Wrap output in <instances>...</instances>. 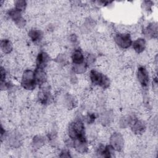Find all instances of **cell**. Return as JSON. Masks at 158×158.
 Here are the masks:
<instances>
[{
	"instance_id": "cell-2",
	"label": "cell",
	"mask_w": 158,
	"mask_h": 158,
	"mask_svg": "<svg viewBox=\"0 0 158 158\" xmlns=\"http://www.w3.org/2000/svg\"><path fill=\"white\" fill-rule=\"evenodd\" d=\"M21 85L24 89L28 90L33 89L36 85L34 72L31 70H26L24 71L22 77Z\"/></svg>"
},
{
	"instance_id": "cell-1",
	"label": "cell",
	"mask_w": 158,
	"mask_h": 158,
	"mask_svg": "<svg viewBox=\"0 0 158 158\" xmlns=\"http://www.w3.org/2000/svg\"><path fill=\"white\" fill-rule=\"evenodd\" d=\"M68 133L69 137L73 140L86 139L84 125L80 120H75L69 124Z\"/></svg>"
},
{
	"instance_id": "cell-5",
	"label": "cell",
	"mask_w": 158,
	"mask_h": 158,
	"mask_svg": "<svg viewBox=\"0 0 158 158\" xmlns=\"http://www.w3.org/2000/svg\"><path fill=\"white\" fill-rule=\"evenodd\" d=\"M110 146L114 149V150L119 151L123 146V138L121 134L119 133H114L110 139Z\"/></svg>"
},
{
	"instance_id": "cell-21",
	"label": "cell",
	"mask_w": 158,
	"mask_h": 158,
	"mask_svg": "<svg viewBox=\"0 0 158 158\" xmlns=\"http://www.w3.org/2000/svg\"><path fill=\"white\" fill-rule=\"evenodd\" d=\"M5 70H4V69L2 67H1V82L3 81L4 79L5 78Z\"/></svg>"
},
{
	"instance_id": "cell-4",
	"label": "cell",
	"mask_w": 158,
	"mask_h": 158,
	"mask_svg": "<svg viewBox=\"0 0 158 158\" xmlns=\"http://www.w3.org/2000/svg\"><path fill=\"white\" fill-rule=\"evenodd\" d=\"M116 43L122 48L126 49L130 47L132 44L131 37L128 33H118L115 36Z\"/></svg>"
},
{
	"instance_id": "cell-15",
	"label": "cell",
	"mask_w": 158,
	"mask_h": 158,
	"mask_svg": "<svg viewBox=\"0 0 158 158\" xmlns=\"http://www.w3.org/2000/svg\"><path fill=\"white\" fill-rule=\"evenodd\" d=\"M28 35L30 39L35 43L40 41L42 38V33L39 30H31L28 33Z\"/></svg>"
},
{
	"instance_id": "cell-3",
	"label": "cell",
	"mask_w": 158,
	"mask_h": 158,
	"mask_svg": "<svg viewBox=\"0 0 158 158\" xmlns=\"http://www.w3.org/2000/svg\"><path fill=\"white\" fill-rule=\"evenodd\" d=\"M89 77L91 82L93 84L99 85L103 88H107L110 84L109 78L106 76L96 70H92L90 72Z\"/></svg>"
},
{
	"instance_id": "cell-14",
	"label": "cell",
	"mask_w": 158,
	"mask_h": 158,
	"mask_svg": "<svg viewBox=\"0 0 158 158\" xmlns=\"http://www.w3.org/2000/svg\"><path fill=\"white\" fill-rule=\"evenodd\" d=\"M72 59L74 64H80L84 62V56L80 50H75L72 55Z\"/></svg>"
},
{
	"instance_id": "cell-13",
	"label": "cell",
	"mask_w": 158,
	"mask_h": 158,
	"mask_svg": "<svg viewBox=\"0 0 158 158\" xmlns=\"http://www.w3.org/2000/svg\"><path fill=\"white\" fill-rule=\"evenodd\" d=\"M144 34L148 37L154 38L157 36V27L156 23L149 24L144 30Z\"/></svg>"
},
{
	"instance_id": "cell-8",
	"label": "cell",
	"mask_w": 158,
	"mask_h": 158,
	"mask_svg": "<svg viewBox=\"0 0 158 158\" xmlns=\"http://www.w3.org/2000/svg\"><path fill=\"white\" fill-rule=\"evenodd\" d=\"M49 60V57L48 54L44 52L39 53L36 57V68L44 69L47 66Z\"/></svg>"
},
{
	"instance_id": "cell-7",
	"label": "cell",
	"mask_w": 158,
	"mask_h": 158,
	"mask_svg": "<svg viewBox=\"0 0 158 158\" xmlns=\"http://www.w3.org/2000/svg\"><path fill=\"white\" fill-rule=\"evenodd\" d=\"M9 15L17 26L22 27L25 25V21L21 16V12L17 10L15 8L10 9L9 11Z\"/></svg>"
},
{
	"instance_id": "cell-12",
	"label": "cell",
	"mask_w": 158,
	"mask_h": 158,
	"mask_svg": "<svg viewBox=\"0 0 158 158\" xmlns=\"http://www.w3.org/2000/svg\"><path fill=\"white\" fill-rule=\"evenodd\" d=\"M131 125V128L133 131L136 134L141 133L142 132L144 131L145 129L144 124L141 121H139L138 120H133Z\"/></svg>"
},
{
	"instance_id": "cell-17",
	"label": "cell",
	"mask_w": 158,
	"mask_h": 158,
	"mask_svg": "<svg viewBox=\"0 0 158 158\" xmlns=\"http://www.w3.org/2000/svg\"><path fill=\"white\" fill-rule=\"evenodd\" d=\"M1 48L2 51L6 54L10 52L12 49V45L11 42L7 39L2 40L1 42Z\"/></svg>"
},
{
	"instance_id": "cell-10",
	"label": "cell",
	"mask_w": 158,
	"mask_h": 158,
	"mask_svg": "<svg viewBox=\"0 0 158 158\" xmlns=\"http://www.w3.org/2000/svg\"><path fill=\"white\" fill-rule=\"evenodd\" d=\"M73 146L78 152L81 153L85 152L88 149L86 139H84L73 140Z\"/></svg>"
},
{
	"instance_id": "cell-20",
	"label": "cell",
	"mask_w": 158,
	"mask_h": 158,
	"mask_svg": "<svg viewBox=\"0 0 158 158\" xmlns=\"http://www.w3.org/2000/svg\"><path fill=\"white\" fill-rule=\"evenodd\" d=\"M94 115L93 114H88L87 116V122L88 123H91L94 120Z\"/></svg>"
},
{
	"instance_id": "cell-11",
	"label": "cell",
	"mask_w": 158,
	"mask_h": 158,
	"mask_svg": "<svg viewBox=\"0 0 158 158\" xmlns=\"http://www.w3.org/2000/svg\"><path fill=\"white\" fill-rule=\"evenodd\" d=\"M132 46L133 48L136 52L141 53L146 48L145 40L143 38H138L133 41Z\"/></svg>"
},
{
	"instance_id": "cell-19",
	"label": "cell",
	"mask_w": 158,
	"mask_h": 158,
	"mask_svg": "<svg viewBox=\"0 0 158 158\" xmlns=\"http://www.w3.org/2000/svg\"><path fill=\"white\" fill-rule=\"evenodd\" d=\"M86 70V65L83 63L80 64H74L73 71L77 73H82Z\"/></svg>"
},
{
	"instance_id": "cell-6",
	"label": "cell",
	"mask_w": 158,
	"mask_h": 158,
	"mask_svg": "<svg viewBox=\"0 0 158 158\" xmlns=\"http://www.w3.org/2000/svg\"><path fill=\"white\" fill-rule=\"evenodd\" d=\"M137 78L140 84L143 87H146L149 83V73L144 67H139L138 69Z\"/></svg>"
},
{
	"instance_id": "cell-18",
	"label": "cell",
	"mask_w": 158,
	"mask_h": 158,
	"mask_svg": "<svg viewBox=\"0 0 158 158\" xmlns=\"http://www.w3.org/2000/svg\"><path fill=\"white\" fill-rule=\"evenodd\" d=\"M26 5H27V2L25 1L18 0V1H15V9L17 10H19L20 12H22L25 10V9L26 7Z\"/></svg>"
},
{
	"instance_id": "cell-9",
	"label": "cell",
	"mask_w": 158,
	"mask_h": 158,
	"mask_svg": "<svg viewBox=\"0 0 158 158\" xmlns=\"http://www.w3.org/2000/svg\"><path fill=\"white\" fill-rule=\"evenodd\" d=\"M34 75L36 84L42 85L46 81L47 77L43 69L36 68L35 70L34 71Z\"/></svg>"
},
{
	"instance_id": "cell-16",
	"label": "cell",
	"mask_w": 158,
	"mask_h": 158,
	"mask_svg": "<svg viewBox=\"0 0 158 158\" xmlns=\"http://www.w3.org/2000/svg\"><path fill=\"white\" fill-rule=\"evenodd\" d=\"M38 98L42 104H46L50 99V93L46 89L42 88L39 92Z\"/></svg>"
}]
</instances>
